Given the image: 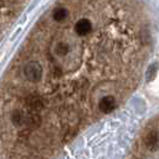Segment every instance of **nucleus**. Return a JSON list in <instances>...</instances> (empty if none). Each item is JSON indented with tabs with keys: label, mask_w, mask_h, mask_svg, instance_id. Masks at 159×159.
Here are the masks:
<instances>
[{
	"label": "nucleus",
	"mask_w": 159,
	"mask_h": 159,
	"mask_svg": "<svg viewBox=\"0 0 159 159\" xmlns=\"http://www.w3.org/2000/svg\"><path fill=\"white\" fill-rule=\"evenodd\" d=\"M23 73L26 80H29L30 83H39L43 74V68L39 62L31 61L23 67Z\"/></svg>",
	"instance_id": "obj_1"
},
{
	"label": "nucleus",
	"mask_w": 159,
	"mask_h": 159,
	"mask_svg": "<svg viewBox=\"0 0 159 159\" xmlns=\"http://www.w3.org/2000/svg\"><path fill=\"white\" fill-rule=\"evenodd\" d=\"M25 102H26V105L29 107L30 111L40 112L41 110L44 109V99L40 95H37V93H30V95H28Z\"/></svg>",
	"instance_id": "obj_2"
},
{
	"label": "nucleus",
	"mask_w": 159,
	"mask_h": 159,
	"mask_svg": "<svg viewBox=\"0 0 159 159\" xmlns=\"http://www.w3.org/2000/svg\"><path fill=\"white\" fill-rule=\"evenodd\" d=\"M74 30L77 32V35H79V36H86L92 31V23L88 18H80L75 23Z\"/></svg>",
	"instance_id": "obj_3"
},
{
	"label": "nucleus",
	"mask_w": 159,
	"mask_h": 159,
	"mask_svg": "<svg viewBox=\"0 0 159 159\" xmlns=\"http://www.w3.org/2000/svg\"><path fill=\"white\" fill-rule=\"evenodd\" d=\"M98 107H99V110H101V111L108 114V112H111L112 110L115 109V107H116V101H115V98H114L112 96H105V97H103V98L101 99Z\"/></svg>",
	"instance_id": "obj_4"
},
{
	"label": "nucleus",
	"mask_w": 159,
	"mask_h": 159,
	"mask_svg": "<svg viewBox=\"0 0 159 159\" xmlns=\"http://www.w3.org/2000/svg\"><path fill=\"white\" fill-rule=\"evenodd\" d=\"M67 17H68V10L66 7L59 6V7L54 8V11H53V19L55 22L61 23V22H64Z\"/></svg>",
	"instance_id": "obj_5"
},
{
	"label": "nucleus",
	"mask_w": 159,
	"mask_h": 159,
	"mask_svg": "<svg viewBox=\"0 0 159 159\" xmlns=\"http://www.w3.org/2000/svg\"><path fill=\"white\" fill-rule=\"evenodd\" d=\"M146 145L151 150H157V147H158V133H157V130H153L148 134V136L146 138Z\"/></svg>",
	"instance_id": "obj_6"
},
{
	"label": "nucleus",
	"mask_w": 159,
	"mask_h": 159,
	"mask_svg": "<svg viewBox=\"0 0 159 159\" xmlns=\"http://www.w3.org/2000/svg\"><path fill=\"white\" fill-rule=\"evenodd\" d=\"M11 121L12 123L17 126V127H20L24 125V111L22 110H15L11 115Z\"/></svg>",
	"instance_id": "obj_7"
},
{
	"label": "nucleus",
	"mask_w": 159,
	"mask_h": 159,
	"mask_svg": "<svg viewBox=\"0 0 159 159\" xmlns=\"http://www.w3.org/2000/svg\"><path fill=\"white\" fill-rule=\"evenodd\" d=\"M55 54L57 56H65L70 53V46L64 42H59L55 46Z\"/></svg>",
	"instance_id": "obj_8"
}]
</instances>
